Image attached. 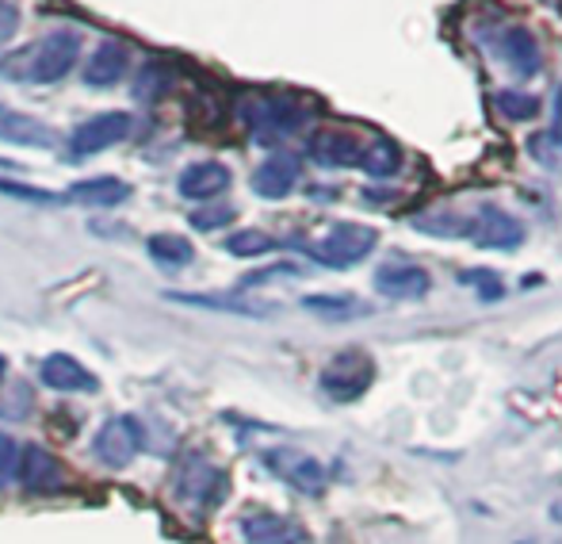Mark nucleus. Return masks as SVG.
I'll return each mask as SVG.
<instances>
[{"instance_id": "393cba45", "label": "nucleus", "mask_w": 562, "mask_h": 544, "mask_svg": "<svg viewBox=\"0 0 562 544\" xmlns=\"http://www.w3.org/2000/svg\"><path fill=\"white\" fill-rule=\"evenodd\" d=\"M169 299H177V303H192V307H211V311H234V314H252V319H260V314H268L265 307H252V303H237V299H218V296H177L172 291Z\"/></svg>"}, {"instance_id": "bb28decb", "label": "nucleus", "mask_w": 562, "mask_h": 544, "mask_svg": "<svg viewBox=\"0 0 562 544\" xmlns=\"http://www.w3.org/2000/svg\"><path fill=\"white\" fill-rule=\"evenodd\" d=\"M467 284H471V288L479 291V299H482V303H497V299L505 296L502 280H497L494 273H486V269H479V273H467Z\"/></svg>"}, {"instance_id": "ddd939ff", "label": "nucleus", "mask_w": 562, "mask_h": 544, "mask_svg": "<svg viewBox=\"0 0 562 544\" xmlns=\"http://www.w3.org/2000/svg\"><path fill=\"white\" fill-rule=\"evenodd\" d=\"M249 123L252 131H257L260 138H283V135H295L299 127H303V108L291 104V100H257V104L249 108Z\"/></svg>"}, {"instance_id": "a211bd4d", "label": "nucleus", "mask_w": 562, "mask_h": 544, "mask_svg": "<svg viewBox=\"0 0 562 544\" xmlns=\"http://www.w3.org/2000/svg\"><path fill=\"white\" fill-rule=\"evenodd\" d=\"M360 138L348 135V131H322L311 138V157L326 169H348V165H360Z\"/></svg>"}, {"instance_id": "c85d7f7f", "label": "nucleus", "mask_w": 562, "mask_h": 544, "mask_svg": "<svg viewBox=\"0 0 562 544\" xmlns=\"http://www.w3.org/2000/svg\"><path fill=\"white\" fill-rule=\"evenodd\" d=\"M306 307H311V311H326V314H352L356 311L352 296H311Z\"/></svg>"}, {"instance_id": "f03ea898", "label": "nucleus", "mask_w": 562, "mask_h": 544, "mask_svg": "<svg viewBox=\"0 0 562 544\" xmlns=\"http://www.w3.org/2000/svg\"><path fill=\"white\" fill-rule=\"evenodd\" d=\"M375 384V360L368 353H337L326 368H322V391H326L334 403H356L363 391Z\"/></svg>"}, {"instance_id": "f8f14e48", "label": "nucleus", "mask_w": 562, "mask_h": 544, "mask_svg": "<svg viewBox=\"0 0 562 544\" xmlns=\"http://www.w3.org/2000/svg\"><path fill=\"white\" fill-rule=\"evenodd\" d=\"M0 142L4 146H23V149H54L58 146V131L46 127L35 115H23L15 108L0 104Z\"/></svg>"}, {"instance_id": "20e7f679", "label": "nucleus", "mask_w": 562, "mask_h": 544, "mask_svg": "<svg viewBox=\"0 0 562 544\" xmlns=\"http://www.w3.org/2000/svg\"><path fill=\"white\" fill-rule=\"evenodd\" d=\"M92 453H97V460L104 464V468H115V471L126 468V464L142 453V425L126 414L108 418V422L100 425L97 441H92Z\"/></svg>"}, {"instance_id": "a878e982", "label": "nucleus", "mask_w": 562, "mask_h": 544, "mask_svg": "<svg viewBox=\"0 0 562 544\" xmlns=\"http://www.w3.org/2000/svg\"><path fill=\"white\" fill-rule=\"evenodd\" d=\"M237 215V208L229 203H218V208H207V211H192V226L195 231H218V226H229Z\"/></svg>"}, {"instance_id": "dca6fc26", "label": "nucleus", "mask_w": 562, "mask_h": 544, "mask_svg": "<svg viewBox=\"0 0 562 544\" xmlns=\"http://www.w3.org/2000/svg\"><path fill=\"white\" fill-rule=\"evenodd\" d=\"M177 188L184 200H215L229 188V169L223 162H195L180 173Z\"/></svg>"}, {"instance_id": "9d476101", "label": "nucleus", "mask_w": 562, "mask_h": 544, "mask_svg": "<svg viewBox=\"0 0 562 544\" xmlns=\"http://www.w3.org/2000/svg\"><path fill=\"white\" fill-rule=\"evenodd\" d=\"M223 499H226V471L200 460V456L188 460L184 476H180V502H188V507H195V510H207Z\"/></svg>"}, {"instance_id": "7c9ffc66", "label": "nucleus", "mask_w": 562, "mask_h": 544, "mask_svg": "<svg viewBox=\"0 0 562 544\" xmlns=\"http://www.w3.org/2000/svg\"><path fill=\"white\" fill-rule=\"evenodd\" d=\"M15 27H20V8L12 0H0V43H8L15 35Z\"/></svg>"}, {"instance_id": "39448f33", "label": "nucleus", "mask_w": 562, "mask_h": 544, "mask_svg": "<svg viewBox=\"0 0 562 544\" xmlns=\"http://www.w3.org/2000/svg\"><path fill=\"white\" fill-rule=\"evenodd\" d=\"M467 234H471L474 246L502 249V254H513V249L525 246V223L513 219L509 211H502V208H482L479 215L471 219Z\"/></svg>"}, {"instance_id": "cd10ccee", "label": "nucleus", "mask_w": 562, "mask_h": 544, "mask_svg": "<svg viewBox=\"0 0 562 544\" xmlns=\"http://www.w3.org/2000/svg\"><path fill=\"white\" fill-rule=\"evenodd\" d=\"M20 471V445L8 433H0V487H8Z\"/></svg>"}, {"instance_id": "4be33fe9", "label": "nucleus", "mask_w": 562, "mask_h": 544, "mask_svg": "<svg viewBox=\"0 0 562 544\" xmlns=\"http://www.w3.org/2000/svg\"><path fill=\"white\" fill-rule=\"evenodd\" d=\"M360 165H363V173H368V177L386 180V177H394V173H398V165H402V149L394 146L391 138H375V142H371V146H363Z\"/></svg>"}, {"instance_id": "0eeeda50", "label": "nucleus", "mask_w": 562, "mask_h": 544, "mask_svg": "<svg viewBox=\"0 0 562 544\" xmlns=\"http://www.w3.org/2000/svg\"><path fill=\"white\" fill-rule=\"evenodd\" d=\"M131 115L126 112H104V115H92L89 123H81V127L74 131V138H69V146H74L77 157H92L100 154V149H112L119 146L126 135H131Z\"/></svg>"}, {"instance_id": "1a4fd4ad", "label": "nucleus", "mask_w": 562, "mask_h": 544, "mask_svg": "<svg viewBox=\"0 0 562 544\" xmlns=\"http://www.w3.org/2000/svg\"><path fill=\"white\" fill-rule=\"evenodd\" d=\"M265 460H268V468L288 479L295 491H303V495L326 491V468H322L314 456L299 453V448H272V453H265Z\"/></svg>"}, {"instance_id": "aec40b11", "label": "nucleus", "mask_w": 562, "mask_h": 544, "mask_svg": "<svg viewBox=\"0 0 562 544\" xmlns=\"http://www.w3.org/2000/svg\"><path fill=\"white\" fill-rule=\"evenodd\" d=\"M131 196V188L123 185L119 177H89V180H77L74 188H69V200L81 203V208H119V203Z\"/></svg>"}, {"instance_id": "5701e85b", "label": "nucleus", "mask_w": 562, "mask_h": 544, "mask_svg": "<svg viewBox=\"0 0 562 544\" xmlns=\"http://www.w3.org/2000/svg\"><path fill=\"white\" fill-rule=\"evenodd\" d=\"M494 108L505 115V120H517V123L536 120V115H540V100L528 97V92H517V89L497 92V97H494Z\"/></svg>"}, {"instance_id": "4468645a", "label": "nucleus", "mask_w": 562, "mask_h": 544, "mask_svg": "<svg viewBox=\"0 0 562 544\" xmlns=\"http://www.w3.org/2000/svg\"><path fill=\"white\" fill-rule=\"evenodd\" d=\"M241 537L245 544H306V530L291 522V518L252 510V514L241 518Z\"/></svg>"}, {"instance_id": "9b49d317", "label": "nucleus", "mask_w": 562, "mask_h": 544, "mask_svg": "<svg viewBox=\"0 0 562 544\" xmlns=\"http://www.w3.org/2000/svg\"><path fill=\"white\" fill-rule=\"evenodd\" d=\"M38 376H43V384L50 391H66V396H89V391H100L97 376H92L77 357H69V353H50V357L43 360V368H38Z\"/></svg>"}, {"instance_id": "2f4dec72", "label": "nucleus", "mask_w": 562, "mask_h": 544, "mask_svg": "<svg viewBox=\"0 0 562 544\" xmlns=\"http://www.w3.org/2000/svg\"><path fill=\"white\" fill-rule=\"evenodd\" d=\"M551 138L562 142V89H559V97H555V131H551Z\"/></svg>"}, {"instance_id": "f257e3e1", "label": "nucleus", "mask_w": 562, "mask_h": 544, "mask_svg": "<svg viewBox=\"0 0 562 544\" xmlns=\"http://www.w3.org/2000/svg\"><path fill=\"white\" fill-rule=\"evenodd\" d=\"M379 234L363 223H334L318 242L311 246V257L326 269H348V265L363 262L375 249Z\"/></svg>"}, {"instance_id": "7ed1b4c3", "label": "nucleus", "mask_w": 562, "mask_h": 544, "mask_svg": "<svg viewBox=\"0 0 562 544\" xmlns=\"http://www.w3.org/2000/svg\"><path fill=\"white\" fill-rule=\"evenodd\" d=\"M77 54H81V38H77L74 31H54V35H46L43 43L35 46L27 77H31V81H38V85L61 81V77L77 66Z\"/></svg>"}, {"instance_id": "473e14b6", "label": "nucleus", "mask_w": 562, "mask_h": 544, "mask_svg": "<svg viewBox=\"0 0 562 544\" xmlns=\"http://www.w3.org/2000/svg\"><path fill=\"white\" fill-rule=\"evenodd\" d=\"M0 380H4V357H0Z\"/></svg>"}, {"instance_id": "423d86ee", "label": "nucleus", "mask_w": 562, "mask_h": 544, "mask_svg": "<svg viewBox=\"0 0 562 544\" xmlns=\"http://www.w3.org/2000/svg\"><path fill=\"white\" fill-rule=\"evenodd\" d=\"M20 484L27 487L31 495H58L66 491V468L58 464V456L46 453L43 445H27L20 448Z\"/></svg>"}, {"instance_id": "c756f323", "label": "nucleus", "mask_w": 562, "mask_h": 544, "mask_svg": "<svg viewBox=\"0 0 562 544\" xmlns=\"http://www.w3.org/2000/svg\"><path fill=\"white\" fill-rule=\"evenodd\" d=\"M0 192L4 196H20V200H35V203H58L61 196L54 192H38V188H20V185H8V180H0Z\"/></svg>"}, {"instance_id": "2eb2a0df", "label": "nucleus", "mask_w": 562, "mask_h": 544, "mask_svg": "<svg viewBox=\"0 0 562 544\" xmlns=\"http://www.w3.org/2000/svg\"><path fill=\"white\" fill-rule=\"evenodd\" d=\"M126 66H131V51H126L119 38H104V43L89 54L85 85H92V89H112V85L123 81Z\"/></svg>"}, {"instance_id": "f3484780", "label": "nucleus", "mask_w": 562, "mask_h": 544, "mask_svg": "<svg viewBox=\"0 0 562 544\" xmlns=\"http://www.w3.org/2000/svg\"><path fill=\"white\" fill-rule=\"evenodd\" d=\"M429 273L417 269V265H383L375 273V291L386 299H422L429 296Z\"/></svg>"}, {"instance_id": "b1692460", "label": "nucleus", "mask_w": 562, "mask_h": 544, "mask_svg": "<svg viewBox=\"0 0 562 544\" xmlns=\"http://www.w3.org/2000/svg\"><path fill=\"white\" fill-rule=\"evenodd\" d=\"M268 249H276V238H268L265 231H237L226 238V254L234 257H260Z\"/></svg>"}, {"instance_id": "6ab92c4d", "label": "nucleus", "mask_w": 562, "mask_h": 544, "mask_svg": "<svg viewBox=\"0 0 562 544\" xmlns=\"http://www.w3.org/2000/svg\"><path fill=\"white\" fill-rule=\"evenodd\" d=\"M497 46H502V62L517 77H536V74H540V43H536L528 27H509Z\"/></svg>"}, {"instance_id": "412c9836", "label": "nucleus", "mask_w": 562, "mask_h": 544, "mask_svg": "<svg viewBox=\"0 0 562 544\" xmlns=\"http://www.w3.org/2000/svg\"><path fill=\"white\" fill-rule=\"evenodd\" d=\"M146 249H149V257H154V262L161 265V269H169V273L192 265V257H195L192 242L180 238V234H154V238L146 242Z\"/></svg>"}, {"instance_id": "6e6552de", "label": "nucleus", "mask_w": 562, "mask_h": 544, "mask_svg": "<svg viewBox=\"0 0 562 544\" xmlns=\"http://www.w3.org/2000/svg\"><path fill=\"white\" fill-rule=\"evenodd\" d=\"M299 177H303L299 154L276 149V154H268L265 162L257 165V173H252V192L265 196V200H283V196H291V188L299 185Z\"/></svg>"}]
</instances>
